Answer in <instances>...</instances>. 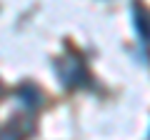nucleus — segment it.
<instances>
[{
  "mask_svg": "<svg viewBox=\"0 0 150 140\" xmlns=\"http://www.w3.org/2000/svg\"><path fill=\"white\" fill-rule=\"evenodd\" d=\"M133 10H135L133 23H135V30L140 33V40H150V18H148V13L140 10V5H133Z\"/></svg>",
  "mask_w": 150,
  "mask_h": 140,
  "instance_id": "f03ea898",
  "label": "nucleus"
},
{
  "mask_svg": "<svg viewBox=\"0 0 150 140\" xmlns=\"http://www.w3.org/2000/svg\"><path fill=\"white\" fill-rule=\"evenodd\" d=\"M63 65H65V70L58 68V73H60V78H63V83H65L68 88H80V85H85V83H88L85 68H83L75 58H68Z\"/></svg>",
  "mask_w": 150,
  "mask_h": 140,
  "instance_id": "f257e3e1",
  "label": "nucleus"
}]
</instances>
